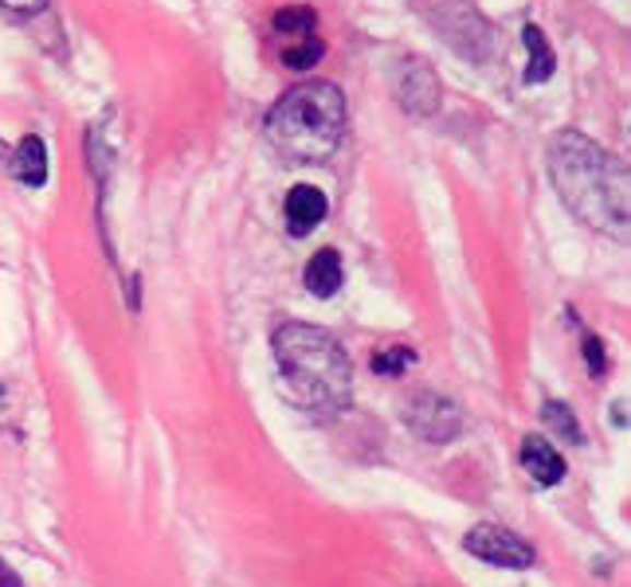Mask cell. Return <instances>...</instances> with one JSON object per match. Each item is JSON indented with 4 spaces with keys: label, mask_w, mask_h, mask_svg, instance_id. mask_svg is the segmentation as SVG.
<instances>
[{
    "label": "cell",
    "mask_w": 631,
    "mask_h": 587,
    "mask_svg": "<svg viewBox=\"0 0 631 587\" xmlns=\"http://www.w3.org/2000/svg\"><path fill=\"white\" fill-rule=\"evenodd\" d=\"M549 173L569 208L596 232L628 235V168L581 133H557L549 145Z\"/></svg>",
    "instance_id": "cell-1"
},
{
    "label": "cell",
    "mask_w": 631,
    "mask_h": 587,
    "mask_svg": "<svg viewBox=\"0 0 631 587\" xmlns=\"http://www.w3.org/2000/svg\"><path fill=\"white\" fill-rule=\"evenodd\" d=\"M274 361L299 408L314 415H334L349 403L353 391V368L338 337L306 321H287L274 329Z\"/></svg>",
    "instance_id": "cell-2"
},
{
    "label": "cell",
    "mask_w": 631,
    "mask_h": 587,
    "mask_svg": "<svg viewBox=\"0 0 631 587\" xmlns=\"http://www.w3.org/2000/svg\"><path fill=\"white\" fill-rule=\"evenodd\" d=\"M346 138V94L334 83H299L267 114V141L291 161H330Z\"/></svg>",
    "instance_id": "cell-3"
},
{
    "label": "cell",
    "mask_w": 631,
    "mask_h": 587,
    "mask_svg": "<svg viewBox=\"0 0 631 587\" xmlns=\"http://www.w3.org/2000/svg\"><path fill=\"white\" fill-rule=\"evenodd\" d=\"M463 549L487 560V564H499V568H529L534 564V549L510 529H502V525H475L463 537Z\"/></svg>",
    "instance_id": "cell-4"
},
{
    "label": "cell",
    "mask_w": 631,
    "mask_h": 587,
    "mask_svg": "<svg viewBox=\"0 0 631 587\" xmlns=\"http://www.w3.org/2000/svg\"><path fill=\"white\" fill-rule=\"evenodd\" d=\"M405 420L416 427V435L432 438V443H440V438H455L459 435V423H463L459 408H455L452 400H443V396H420V400L405 411Z\"/></svg>",
    "instance_id": "cell-5"
},
{
    "label": "cell",
    "mask_w": 631,
    "mask_h": 587,
    "mask_svg": "<svg viewBox=\"0 0 631 587\" xmlns=\"http://www.w3.org/2000/svg\"><path fill=\"white\" fill-rule=\"evenodd\" d=\"M326 212H330V204H326V192L314 185H299L287 192V227H291V235H311L314 227L326 220Z\"/></svg>",
    "instance_id": "cell-6"
},
{
    "label": "cell",
    "mask_w": 631,
    "mask_h": 587,
    "mask_svg": "<svg viewBox=\"0 0 631 587\" xmlns=\"http://www.w3.org/2000/svg\"><path fill=\"white\" fill-rule=\"evenodd\" d=\"M522 467L537 485H557L565 478V458L557 455V447L546 435H526L522 443Z\"/></svg>",
    "instance_id": "cell-7"
},
{
    "label": "cell",
    "mask_w": 631,
    "mask_h": 587,
    "mask_svg": "<svg viewBox=\"0 0 631 587\" xmlns=\"http://www.w3.org/2000/svg\"><path fill=\"white\" fill-rule=\"evenodd\" d=\"M306 290H311L314 298H330V294H338L341 290V259L338 251H314V259L306 262Z\"/></svg>",
    "instance_id": "cell-8"
},
{
    "label": "cell",
    "mask_w": 631,
    "mask_h": 587,
    "mask_svg": "<svg viewBox=\"0 0 631 587\" xmlns=\"http://www.w3.org/2000/svg\"><path fill=\"white\" fill-rule=\"evenodd\" d=\"M12 168H16V177L24 180V185H32V188L44 185V180H48V150H44V141L39 138L20 141L16 157H12Z\"/></svg>",
    "instance_id": "cell-9"
},
{
    "label": "cell",
    "mask_w": 631,
    "mask_h": 587,
    "mask_svg": "<svg viewBox=\"0 0 631 587\" xmlns=\"http://www.w3.org/2000/svg\"><path fill=\"white\" fill-rule=\"evenodd\" d=\"M522 39H526V47H529L526 83H546V79L553 75V51H549V44H546V32L526 24V28H522Z\"/></svg>",
    "instance_id": "cell-10"
},
{
    "label": "cell",
    "mask_w": 631,
    "mask_h": 587,
    "mask_svg": "<svg viewBox=\"0 0 631 587\" xmlns=\"http://www.w3.org/2000/svg\"><path fill=\"white\" fill-rule=\"evenodd\" d=\"M314 24H318V16L306 4L274 12V32H283V36H314Z\"/></svg>",
    "instance_id": "cell-11"
},
{
    "label": "cell",
    "mask_w": 631,
    "mask_h": 587,
    "mask_svg": "<svg viewBox=\"0 0 631 587\" xmlns=\"http://www.w3.org/2000/svg\"><path fill=\"white\" fill-rule=\"evenodd\" d=\"M322 51H326V47L318 44V39H302V44H294V47H287L283 51V63L291 67V71H306V67H314L322 59Z\"/></svg>",
    "instance_id": "cell-12"
},
{
    "label": "cell",
    "mask_w": 631,
    "mask_h": 587,
    "mask_svg": "<svg viewBox=\"0 0 631 587\" xmlns=\"http://www.w3.org/2000/svg\"><path fill=\"white\" fill-rule=\"evenodd\" d=\"M405 364H412V353H408V349H393V353H377V356H373V368H377V373H385V376H396L400 368H405Z\"/></svg>",
    "instance_id": "cell-13"
},
{
    "label": "cell",
    "mask_w": 631,
    "mask_h": 587,
    "mask_svg": "<svg viewBox=\"0 0 631 587\" xmlns=\"http://www.w3.org/2000/svg\"><path fill=\"white\" fill-rule=\"evenodd\" d=\"M546 423H557V427L573 438V443H581V427H576V420L561 408V403H546Z\"/></svg>",
    "instance_id": "cell-14"
},
{
    "label": "cell",
    "mask_w": 631,
    "mask_h": 587,
    "mask_svg": "<svg viewBox=\"0 0 631 587\" xmlns=\"http://www.w3.org/2000/svg\"><path fill=\"white\" fill-rule=\"evenodd\" d=\"M584 356H588V364H593L588 373H593V376H600V373H604V349H600V341H596L593 333L584 337Z\"/></svg>",
    "instance_id": "cell-15"
},
{
    "label": "cell",
    "mask_w": 631,
    "mask_h": 587,
    "mask_svg": "<svg viewBox=\"0 0 631 587\" xmlns=\"http://www.w3.org/2000/svg\"><path fill=\"white\" fill-rule=\"evenodd\" d=\"M4 9H12V12H39L48 0H0Z\"/></svg>",
    "instance_id": "cell-16"
},
{
    "label": "cell",
    "mask_w": 631,
    "mask_h": 587,
    "mask_svg": "<svg viewBox=\"0 0 631 587\" xmlns=\"http://www.w3.org/2000/svg\"><path fill=\"white\" fill-rule=\"evenodd\" d=\"M0 587H20V576L4 564V560H0Z\"/></svg>",
    "instance_id": "cell-17"
},
{
    "label": "cell",
    "mask_w": 631,
    "mask_h": 587,
    "mask_svg": "<svg viewBox=\"0 0 631 587\" xmlns=\"http://www.w3.org/2000/svg\"><path fill=\"white\" fill-rule=\"evenodd\" d=\"M0 161H4V141H0Z\"/></svg>",
    "instance_id": "cell-18"
}]
</instances>
